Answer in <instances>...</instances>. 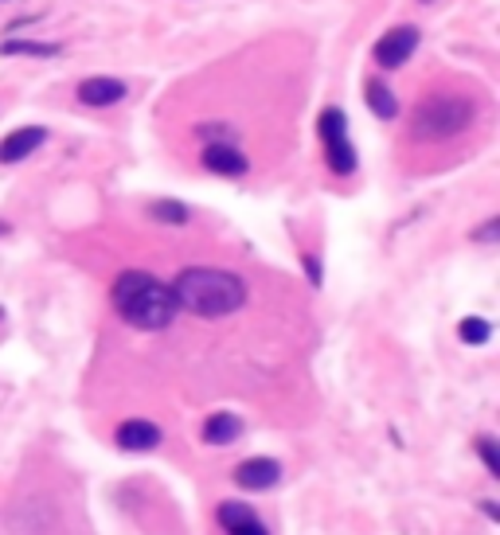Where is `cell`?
I'll return each mask as SVG.
<instances>
[{"label": "cell", "instance_id": "cell-11", "mask_svg": "<svg viewBox=\"0 0 500 535\" xmlns=\"http://www.w3.org/2000/svg\"><path fill=\"white\" fill-rule=\"evenodd\" d=\"M204 168L216 176H242L247 173V157L231 145H208L204 149Z\"/></svg>", "mask_w": 500, "mask_h": 535}, {"label": "cell", "instance_id": "cell-18", "mask_svg": "<svg viewBox=\"0 0 500 535\" xmlns=\"http://www.w3.org/2000/svg\"><path fill=\"white\" fill-rule=\"evenodd\" d=\"M477 454H481V462H485L488 473L500 477V454H496V442H488V437H481V442H477Z\"/></svg>", "mask_w": 500, "mask_h": 535}, {"label": "cell", "instance_id": "cell-5", "mask_svg": "<svg viewBox=\"0 0 500 535\" xmlns=\"http://www.w3.org/2000/svg\"><path fill=\"white\" fill-rule=\"evenodd\" d=\"M8 523H13V535H51L59 528V508L44 492H31V497H20L13 505Z\"/></svg>", "mask_w": 500, "mask_h": 535}, {"label": "cell", "instance_id": "cell-14", "mask_svg": "<svg viewBox=\"0 0 500 535\" xmlns=\"http://www.w3.org/2000/svg\"><path fill=\"white\" fill-rule=\"evenodd\" d=\"M59 44H36V39H4L0 44V55H59Z\"/></svg>", "mask_w": 500, "mask_h": 535}, {"label": "cell", "instance_id": "cell-10", "mask_svg": "<svg viewBox=\"0 0 500 535\" xmlns=\"http://www.w3.org/2000/svg\"><path fill=\"white\" fill-rule=\"evenodd\" d=\"M125 98L122 79H82L79 82V102L87 106H118Z\"/></svg>", "mask_w": 500, "mask_h": 535}, {"label": "cell", "instance_id": "cell-3", "mask_svg": "<svg viewBox=\"0 0 500 535\" xmlns=\"http://www.w3.org/2000/svg\"><path fill=\"white\" fill-rule=\"evenodd\" d=\"M473 102L462 98V94H442V98H427L414 106L411 117V133L419 141H442V137L462 133L465 125L473 122Z\"/></svg>", "mask_w": 500, "mask_h": 535}, {"label": "cell", "instance_id": "cell-19", "mask_svg": "<svg viewBox=\"0 0 500 535\" xmlns=\"http://www.w3.org/2000/svg\"><path fill=\"white\" fill-rule=\"evenodd\" d=\"M227 535H270V531H266V523L258 516H250V520L235 523V528H227Z\"/></svg>", "mask_w": 500, "mask_h": 535}, {"label": "cell", "instance_id": "cell-13", "mask_svg": "<svg viewBox=\"0 0 500 535\" xmlns=\"http://www.w3.org/2000/svg\"><path fill=\"white\" fill-rule=\"evenodd\" d=\"M364 94H368V106H371V114H376V117H383V122H391V117L399 114V102H395V94H391L387 87H383L379 79H368Z\"/></svg>", "mask_w": 500, "mask_h": 535}, {"label": "cell", "instance_id": "cell-8", "mask_svg": "<svg viewBox=\"0 0 500 535\" xmlns=\"http://www.w3.org/2000/svg\"><path fill=\"white\" fill-rule=\"evenodd\" d=\"M161 426L157 422H145V419H130L118 426V446L130 449V454H145V449H157L161 446Z\"/></svg>", "mask_w": 500, "mask_h": 535}, {"label": "cell", "instance_id": "cell-22", "mask_svg": "<svg viewBox=\"0 0 500 535\" xmlns=\"http://www.w3.org/2000/svg\"><path fill=\"white\" fill-rule=\"evenodd\" d=\"M0 234H8V223H0Z\"/></svg>", "mask_w": 500, "mask_h": 535}, {"label": "cell", "instance_id": "cell-21", "mask_svg": "<svg viewBox=\"0 0 500 535\" xmlns=\"http://www.w3.org/2000/svg\"><path fill=\"white\" fill-rule=\"evenodd\" d=\"M496 227H500V223H496V219H488L485 227H481V231L473 234V239H481V242H493V239H496Z\"/></svg>", "mask_w": 500, "mask_h": 535}, {"label": "cell", "instance_id": "cell-12", "mask_svg": "<svg viewBox=\"0 0 500 535\" xmlns=\"http://www.w3.org/2000/svg\"><path fill=\"white\" fill-rule=\"evenodd\" d=\"M239 437H242V419H239V414L219 411V414H211V419L204 422V442L208 446H231V442H239Z\"/></svg>", "mask_w": 500, "mask_h": 535}, {"label": "cell", "instance_id": "cell-15", "mask_svg": "<svg viewBox=\"0 0 500 535\" xmlns=\"http://www.w3.org/2000/svg\"><path fill=\"white\" fill-rule=\"evenodd\" d=\"M148 216L168 223V227H184V223H188V208H184V203H176V200H157L153 208H148Z\"/></svg>", "mask_w": 500, "mask_h": 535}, {"label": "cell", "instance_id": "cell-7", "mask_svg": "<svg viewBox=\"0 0 500 535\" xmlns=\"http://www.w3.org/2000/svg\"><path fill=\"white\" fill-rule=\"evenodd\" d=\"M282 480V465L274 457H247L239 469H235V485L247 488V492H262V488H274Z\"/></svg>", "mask_w": 500, "mask_h": 535}, {"label": "cell", "instance_id": "cell-17", "mask_svg": "<svg viewBox=\"0 0 500 535\" xmlns=\"http://www.w3.org/2000/svg\"><path fill=\"white\" fill-rule=\"evenodd\" d=\"M250 516H258L250 505H239V500H227V505H219V523H223V531L227 528H235V523L242 520H250Z\"/></svg>", "mask_w": 500, "mask_h": 535}, {"label": "cell", "instance_id": "cell-20", "mask_svg": "<svg viewBox=\"0 0 500 535\" xmlns=\"http://www.w3.org/2000/svg\"><path fill=\"white\" fill-rule=\"evenodd\" d=\"M305 274H309L313 285H321V262H317V254H305Z\"/></svg>", "mask_w": 500, "mask_h": 535}, {"label": "cell", "instance_id": "cell-9", "mask_svg": "<svg viewBox=\"0 0 500 535\" xmlns=\"http://www.w3.org/2000/svg\"><path fill=\"white\" fill-rule=\"evenodd\" d=\"M44 137H47V130H39V125H24V130L8 133L4 141H0V165H16V160L31 157L44 145Z\"/></svg>", "mask_w": 500, "mask_h": 535}, {"label": "cell", "instance_id": "cell-2", "mask_svg": "<svg viewBox=\"0 0 500 535\" xmlns=\"http://www.w3.org/2000/svg\"><path fill=\"white\" fill-rule=\"evenodd\" d=\"M114 305H118V313L130 320L133 328H145V333L168 328L176 317L173 290L145 270H125L118 282H114Z\"/></svg>", "mask_w": 500, "mask_h": 535}, {"label": "cell", "instance_id": "cell-4", "mask_svg": "<svg viewBox=\"0 0 500 535\" xmlns=\"http://www.w3.org/2000/svg\"><path fill=\"white\" fill-rule=\"evenodd\" d=\"M317 130H321V145H325L328 168H333L336 176L356 173V149H352V141H348V117H344V110L328 106V110L321 114V122H317Z\"/></svg>", "mask_w": 500, "mask_h": 535}, {"label": "cell", "instance_id": "cell-1", "mask_svg": "<svg viewBox=\"0 0 500 535\" xmlns=\"http://www.w3.org/2000/svg\"><path fill=\"white\" fill-rule=\"evenodd\" d=\"M176 309H188L196 317H231L247 301V285L231 270H211V266H191L173 285Z\"/></svg>", "mask_w": 500, "mask_h": 535}, {"label": "cell", "instance_id": "cell-6", "mask_svg": "<svg viewBox=\"0 0 500 535\" xmlns=\"http://www.w3.org/2000/svg\"><path fill=\"white\" fill-rule=\"evenodd\" d=\"M419 28H411V24H403V28H391L387 36L376 44V63L379 67H387V71H395L403 67L411 55H414V47H419Z\"/></svg>", "mask_w": 500, "mask_h": 535}, {"label": "cell", "instance_id": "cell-16", "mask_svg": "<svg viewBox=\"0 0 500 535\" xmlns=\"http://www.w3.org/2000/svg\"><path fill=\"white\" fill-rule=\"evenodd\" d=\"M457 333H462L465 344H485V340L493 336V325H488V320H481V317H465Z\"/></svg>", "mask_w": 500, "mask_h": 535}]
</instances>
